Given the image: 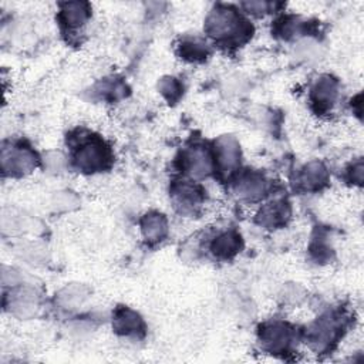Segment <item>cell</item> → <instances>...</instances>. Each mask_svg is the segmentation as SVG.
<instances>
[{
  "mask_svg": "<svg viewBox=\"0 0 364 364\" xmlns=\"http://www.w3.org/2000/svg\"><path fill=\"white\" fill-rule=\"evenodd\" d=\"M289 218H290V208L286 200H276L266 205L264 208H262L259 215L260 225H264L270 229L284 225Z\"/></svg>",
  "mask_w": 364,
  "mask_h": 364,
  "instance_id": "30bf717a",
  "label": "cell"
},
{
  "mask_svg": "<svg viewBox=\"0 0 364 364\" xmlns=\"http://www.w3.org/2000/svg\"><path fill=\"white\" fill-rule=\"evenodd\" d=\"M327 183V169L320 162H311L301 171L297 188L303 191H317Z\"/></svg>",
  "mask_w": 364,
  "mask_h": 364,
  "instance_id": "9c48e42d",
  "label": "cell"
},
{
  "mask_svg": "<svg viewBox=\"0 0 364 364\" xmlns=\"http://www.w3.org/2000/svg\"><path fill=\"white\" fill-rule=\"evenodd\" d=\"M239 183L236 185V191L242 196H247L250 199L260 198V193L266 189V182L260 173L256 172H247L243 176L239 178Z\"/></svg>",
  "mask_w": 364,
  "mask_h": 364,
  "instance_id": "7c38bea8",
  "label": "cell"
},
{
  "mask_svg": "<svg viewBox=\"0 0 364 364\" xmlns=\"http://www.w3.org/2000/svg\"><path fill=\"white\" fill-rule=\"evenodd\" d=\"M259 338L262 346L270 354H282L284 357L291 354L299 337L296 328L289 323L269 321L259 327Z\"/></svg>",
  "mask_w": 364,
  "mask_h": 364,
  "instance_id": "277c9868",
  "label": "cell"
},
{
  "mask_svg": "<svg viewBox=\"0 0 364 364\" xmlns=\"http://www.w3.org/2000/svg\"><path fill=\"white\" fill-rule=\"evenodd\" d=\"M206 33L222 47H240L253 34V26L233 6L218 4L205 23Z\"/></svg>",
  "mask_w": 364,
  "mask_h": 364,
  "instance_id": "6da1fadb",
  "label": "cell"
},
{
  "mask_svg": "<svg viewBox=\"0 0 364 364\" xmlns=\"http://www.w3.org/2000/svg\"><path fill=\"white\" fill-rule=\"evenodd\" d=\"M114 330L124 336H142L145 333L144 320L128 307H118L114 313Z\"/></svg>",
  "mask_w": 364,
  "mask_h": 364,
  "instance_id": "52a82bcc",
  "label": "cell"
},
{
  "mask_svg": "<svg viewBox=\"0 0 364 364\" xmlns=\"http://www.w3.org/2000/svg\"><path fill=\"white\" fill-rule=\"evenodd\" d=\"M338 92V82L330 75L321 77L310 91V101L311 107L316 114H327L337 98Z\"/></svg>",
  "mask_w": 364,
  "mask_h": 364,
  "instance_id": "5b68a950",
  "label": "cell"
},
{
  "mask_svg": "<svg viewBox=\"0 0 364 364\" xmlns=\"http://www.w3.org/2000/svg\"><path fill=\"white\" fill-rule=\"evenodd\" d=\"M90 17L88 3H64L58 13L60 24L67 30H77Z\"/></svg>",
  "mask_w": 364,
  "mask_h": 364,
  "instance_id": "ba28073f",
  "label": "cell"
},
{
  "mask_svg": "<svg viewBox=\"0 0 364 364\" xmlns=\"http://www.w3.org/2000/svg\"><path fill=\"white\" fill-rule=\"evenodd\" d=\"M142 232L149 242L162 240L166 233V219L161 213H148L142 219Z\"/></svg>",
  "mask_w": 364,
  "mask_h": 364,
  "instance_id": "5bb4252c",
  "label": "cell"
},
{
  "mask_svg": "<svg viewBox=\"0 0 364 364\" xmlns=\"http://www.w3.org/2000/svg\"><path fill=\"white\" fill-rule=\"evenodd\" d=\"M209 54L208 44L200 38H188L179 44V55L186 61H203Z\"/></svg>",
  "mask_w": 364,
  "mask_h": 364,
  "instance_id": "4fadbf2b",
  "label": "cell"
},
{
  "mask_svg": "<svg viewBox=\"0 0 364 364\" xmlns=\"http://www.w3.org/2000/svg\"><path fill=\"white\" fill-rule=\"evenodd\" d=\"M242 247V237L237 232L229 230L222 233L212 243V252L219 259H230L233 257Z\"/></svg>",
  "mask_w": 364,
  "mask_h": 364,
  "instance_id": "8fae6325",
  "label": "cell"
},
{
  "mask_svg": "<svg viewBox=\"0 0 364 364\" xmlns=\"http://www.w3.org/2000/svg\"><path fill=\"white\" fill-rule=\"evenodd\" d=\"M70 146L73 151V162L81 172H104L112 165V151L97 134L78 131L70 136Z\"/></svg>",
  "mask_w": 364,
  "mask_h": 364,
  "instance_id": "7a4b0ae2",
  "label": "cell"
},
{
  "mask_svg": "<svg viewBox=\"0 0 364 364\" xmlns=\"http://www.w3.org/2000/svg\"><path fill=\"white\" fill-rule=\"evenodd\" d=\"M348 316L343 310L323 314L307 331V341L316 351H330L347 331Z\"/></svg>",
  "mask_w": 364,
  "mask_h": 364,
  "instance_id": "3957f363",
  "label": "cell"
},
{
  "mask_svg": "<svg viewBox=\"0 0 364 364\" xmlns=\"http://www.w3.org/2000/svg\"><path fill=\"white\" fill-rule=\"evenodd\" d=\"M203 193H206L200 185L191 181H181L172 186V195L176 202L182 208L183 212L193 210L203 200Z\"/></svg>",
  "mask_w": 364,
  "mask_h": 364,
  "instance_id": "8992f818",
  "label": "cell"
}]
</instances>
